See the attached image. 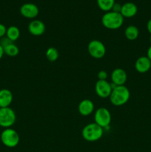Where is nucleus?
<instances>
[{"label": "nucleus", "mask_w": 151, "mask_h": 152, "mask_svg": "<svg viewBox=\"0 0 151 152\" xmlns=\"http://www.w3.org/2000/svg\"><path fill=\"white\" fill-rule=\"evenodd\" d=\"M147 56L150 59V60L151 61V45H150V47L148 48L147 51Z\"/></svg>", "instance_id": "obj_25"}, {"label": "nucleus", "mask_w": 151, "mask_h": 152, "mask_svg": "<svg viewBox=\"0 0 151 152\" xmlns=\"http://www.w3.org/2000/svg\"><path fill=\"white\" fill-rule=\"evenodd\" d=\"M78 113L84 117L90 115L94 111V103L90 99H83L78 104Z\"/></svg>", "instance_id": "obj_13"}, {"label": "nucleus", "mask_w": 151, "mask_h": 152, "mask_svg": "<svg viewBox=\"0 0 151 152\" xmlns=\"http://www.w3.org/2000/svg\"><path fill=\"white\" fill-rule=\"evenodd\" d=\"M16 115L15 111L10 107L0 108V126L8 129L16 123Z\"/></svg>", "instance_id": "obj_5"}, {"label": "nucleus", "mask_w": 151, "mask_h": 152, "mask_svg": "<svg viewBox=\"0 0 151 152\" xmlns=\"http://www.w3.org/2000/svg\"><path fill=\"white\" fill-rule=\"evenodd\" d=\"M3 49H4V54L7 55L9 56H11V57L17 56L19 53V48L13 42L9 43L8 45L3 47Z\"/></svg>", "instance_id": "obj_18"}, {"label": "nucleus", "mask_w": 151, "mask_h": 152, "mask_svg": "<svg viewBox=\"0 0 151 152\" xmlns=\"http://www.w3.org/2000/svg\"><path fill=\"white\" fill-rule=\"evenodd\" d=\"M4 49H3V47L2 46L0 45V59H1V58L3 57V56H4Z\"/></svg>", "instance_id": "obj_26"}, {"label": "nucleus", "mask_w": 151, "mask_h": 152, "mask_svg": "<svg viewBox=\"0 0 151 152\" xmlns=\"http://www.w3.org/2000/svg\"><path fill=\"white\" fill-rule=\"evenodd\" d=\"M98 79L99 80H107V73L105 71H100L99 73H98Z\"/></svg>", "instance_id": "obj_21"}, {"label": "nucleus", "mask_w": 151, "mask_h": 152, "mask_svg": "<svg viewBox=\"0 0 151 152\" xmlns=\"http://www.w3.org/2000/svg\"><path fill=\"white\" fill-rule=\"evenodd\" d=\"M138 12V7L133 2H126L121 5L120 13L124 18H132L136 15Z\"/></svg>", "instance_id": "obj_14"}, {"label": "nucleus", "mask_w": 151, "mask_h": 152, "mask_svg": "<svg viewBox=\"0 0 151 152\" xmlns=\"http://www.w3.org/2000/svg\"><path fill=\"white\" fill-rule=\"evenodd\" d=\"M99 8L105 12L110 11L115 4V0H96Z\"/></svg>", "instance_id": "obj_19"}, {"label": "nucleus", "mask_w": 151, "mask_h": 152, "mask_svg": "<svg viewBox=\"0 0 151 152\" xmlns=\"http://www.w3.org/2000/svg\"><path fill=\"white\" fill-rule=\"evenodd\" d=\"M46 58L50 62H55L58 59L59 56V50L54 47H50L47 49L45 53Z\"/></svg>", "instance_id": "obj_20"}, {"label": "nucleus", "mask_w": 151, "mask_h": 152, "mask_svg": "<svg viewBox=\"0 0 151 152\" xmlns=\"http://www.w3.org/2000/svg\"><path fill=\"white\" fill-rule=\"evenodd\" d=\"M124 35L127 39L130 41H133L139 37V31L137 27L135 25H129L125 28Z\"/></svg>", "instance_id": "obj_16"}, {"label": "nucleus", "mask_w": 151, "mask_h": 152, "mask_svg": "<svg viewBox=\"0 0 151 152\" xmlns=\"http://www.w3.org/2000/svg\"><path fill=\"white\" fill-rule=\"evenodd\" d=\"M46 27L44 22L38 19H33L28 25V31L30 34L35 37L41 36L45 32Z\"/></svg>", "instance_id": "obj_11"}, {"label": "nucleus", "mask_w": 151, "mask_h": 152, "mask_svg": "<svg viewBox=\"0 0 151 152\" xmlns=\"http://www.w3.org/2000/svg\"><path fill=\"white\" fill-rule=\"evenodd\" d=\"M19 37H20V31H19L18 27L12 25V26H10L7 28L6 37L8 38L10 41H16L19 38Z\"/></svg>", "instance_id": "obj_17"}, {"label": "nucleus", "mask_w": 151, "mask_h": 152, "mask_svg": "<svg viewBox=\"0 0 151 152\" xmlns=\"http://www.w3.org/2000/svg\"><path fill=\"white\" fill-rule=\"evenodd\" d=\"M104 134L103 128L95 123H89L81 131L82 137L87 142H96L102 137Z\"/></svg>", "instance_id": "obj_3"}, {"label": "nucleus", "mask_w": 151, "mask_h": 152, "mask_svg": "<svg viewBox=\"0 0 151 152\" xmlns=\"http://www.w3.org/2000/svg\"><path fill=\"white\" fill-rule=\"evenodd\" d=\"M124 18L120 13L106 12L102 17V23L105 28L110 30H117L122 26Z\"/></svg>", "instance_id": "obj_2"}, {"label": "nucleus", "mask_w": 151, "mask_h": 152, "mask_svg": "<svg viewBox=\"0 0 151 152\" xmlns=\"http://www.w3.org/2000/svg\"><path fill=\"white\" fill-rule=\"evenodd\" d=\"M13 94L10 90L3 88L0 90V108H7L13 102Z\"/></svg>", "instance_id": "obj_15"}, {"label": "nucleus", "mask_w": 151, "mask_h": 152, "mask_svg": "<svg viewBox=\"0 0 151 152\" xmlns=\"http://www.w3.org/2000/svg\"><path fill=\"white\" fill-rule=\"evenodd\" d=\"M112 85L107 80H99L95 86V91L98 96L101 98L110 97L112 92Z\"/></svg>", "instance_id": "obj_8"}, {"label": "nucleus", "mask_w": 151, "mask_h": 152, "mask_svg": "<svg viewBox=\"0 0 151 152\" xmlns=\"http://www.w3.org/2000/svg\"></svg>", "instance_id": "obj_28"}, {"label": "nucleus", "mask_w": 151, "mask_h": 152, "mask_svg": "<svg viewBox=\"0 0 151 152\" xmlns=\"http://www.w3.org/2000/svg\"><path fill=\"white\" fill-rule=\"evenodd\" d=\"M95 123L99 125L102 128H107L111 123V114L109 110L106 108H98L94 114Z\"/></svg>", "instance_id": "obj_7"}, {"label": "nucleus", "mask_w": 151, "mask_h": 152, "mask_svg": "<svg viewBox=\"0 0 151 152\" xmlns=\"http://www.w3.org/2000/svg\"><path fill=\"white\" fill-rule=\"evenodd\" d=\"M121 5L119 4V3H115L113 6V8L111 10V11L115 12V13H120L121 12Z\"/></svg>", "instance_id": "obj_23"}, {"label": "nucleus", "mask_w": 151, "mask_h": 152, "mask_svg": "<svg viewBox=\"0 0 151 152\" xmlns=\"http://www.w3.org/2000/svg\"><path fill=\"white\" fill-rule=\"evenodd\" d=\"M87 50L89 54L95 59H102L106 53V48L104 43L97 39L91 40L89 42Z\"/></svg>", "instance_id": "obj_6"}, {"label": "nucleus", "mask_w": 151, "mask_h": 152, "mask_svg": "<svg viewBox=\"0 0 151 152\" xmlns=\"http://www.w3.org/2000/svg\"><path fill=\"white\" fill-rule=\"evenodd\" d=\"M151 68V61L147 56L138 58L135 62V69L140 74H145Z\"/></svg>", "instance_id": "obj_12"}, {"label": "nucleus", "mask_w": 151, "mask_h": 152, "mask_svg": "<svg viewBox=\"0 0 151 152\" xmlns=\"http://www.w3.org/2000/svg\"><path fill=\"white\" fill-rule=\"evenodd\" d=\"M127 80V75L126 71L122 68H115L111 73V80L112 84L115 86H124Z\"/></svg>", "instance_id": "obj_10"}, {"label": "nucleus", "mask_w": 151, "mask_h": 152, "mask_svg": "<svg viewBox=\"0 0 151 152\" xmlns=\"http://www.w3.org/2000/svg\"><path fill=\"white\" fill-rule=\"evenodd\" d=\"M150 43H151V35H150Z\"/></svg>", "instance_id": "obj_27"}, {"label": "nucleus", "mask_w": 151, "mask_h": 152, "mask_svg": "<svg viewBox=\"0 0 151 152\" xmlns=\"http://www.w3.org/2000/svg\"><path fill=\"white\" fill-rule=\"evenodd\" d=\"M39 13L38 7L33 3H25L20 7V13L26 19H35Z\"/></svg>", "instance_id": "obj_9"}, {"label": "nucleus", "mask_w": 151, "mask_h": 152, "mask_svg": "<svg viewBox=\"0 0 151 152\" xmlns=\"http://www.w3.org/2000/svg\"><path fill=\"white\" fill-rule=\"evenodd\" d=\"M7 32V28L4 25L0 23V38H3L4 36H6Z\"/></svg>", "instance_id": "obj_22"}, {"label": "nucleus", "mask_w": 151, "mask_h": 152, "mask_svg": "<svg viewBox=\"0 0 151 152\" xmlns=\"http://www.w3.org/2000/svg\"><path fill=\"white\" fill-rule=\"evenodd\" d=\"M147 30L148 33L151 35V19H149L147 23Z\"/></svg>", "instance_id": "obj_24"}, {"label": "nucleus", "mask_w": 151, "mask_h": 152, "mask_svg": "<svg viewBox=\"0 0 151 152\" xmlns=\"http://www.w3.org/2000/svg\"><path fill=\"white\" fill-rule=\"evenodd\" d=\"M0 139L3 145L7 148H14L17 146L20 140L18 132L11 128L4 129L1 133Z\"/></svg>", "instance_id": "obj_4"}, {"label": "nucleus", "mask_w": 151, "mask_h": 152, "mask_svg": "<svg viewBox=\"0 0 151 152\" xmlns=\"http://www.w3.org/2000/svg\"><path fill=\"white\" fill-rule=\"evenodd\" d=\"M130 92L125 86H115L110 96V101L115 106H121L129 101Z\"/></svg>", "instance_id": "obj_1"}]
</instances>
